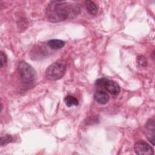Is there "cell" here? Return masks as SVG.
I'll list each match as a JSON object with an SVG mask.
<instances>
[{
  "mask_svg": "<svg viewBox=\"0 0 155 155\" xmlns=\"http://www.w3.org/2000/svg\"><path fill=\"white\" fill-rule=\"evenodd\" d=\"M80 12L81 7L78 4L61 1H52L48 4L45 13L49 21L58 22L68 18H74Z\"/></svg>",
  "mask_w": 155,
  "mask_h": 155,
  "instance_id": "1",
  "label": "cell"
},
{
  "mask_svg": "<svg viewBox=\"0 0 155 155\" xmlns=\"http://www.w3.org/2000/svg\"><path fill=\"white\" fill-rule=\"evenodd\" d=\"M67 63L64 60H59L53 63L45 70V77L50 81L61 79L65 73Z\"/></svg>",
  "mask_w": 155,
  "mask_h": 155,
  "instance_id": "2",
  "label": "cell"
},
{
  "mask_svg": "<svg viewBox=\"0 0 155 155\" xmlns=\"http://www.w3.org/2000/svg\"><path fill=\"white\" fill-rule=\"evenodd\" d=\"M18 70L21 79L24 84L31 85L35 82L37 78L36 72L27 62L25 61L19 62Z\"/></svg>",
  "mask_w": 155,
  "mask_h": 155,
  "instance_id": "3",
  "label": "cell"
},
{
  "mask_svg": "<svg viewBox=\"0 0 155 155\" xmlns=\"http://www.w3.org/2000/svg\"><path fill=\"white\" fill-rule=\"evenodd\" d=\"M134 150L137 154L139 155H153L154 151L152 147L146 142L139 140L136 142Z\"/></svg>",
  "mask_w": 155,
  "mask_h": 155,
  "instance_id": "4",
  "label": "cell"
},
{
  "mask_svg": "<svg viewBox=\"0 0 155 155\" xmlns=\"http://www.w3.org/2000/svg\"><path fill=\"white\" fill-rule=\"evenodd\" d=\"M145 134L148 139V140L151 143V144L154 146V120L153 119H149L145 127Z\"/></svg>",
  "mask_w": 155,
  "mask_h": 155,
  "instance_id": "5",
  "label": "cell"
},
{
  "mask_svg": "<svg viewBox=\"0 0 155 155\" xmlns=\"http://www.w3.org/2000/svg\"><path fill=\"white\" fill-rule=\"evenodd\" d=\"M103 87L105 89L113 95H117L120 91L119 85L115 81L107 79L105 82Z\"/></svg>",
  "mask_w": 155,
  "mask_h": 155,
  "instance_id": "6",
  "label": "cell"
},
{
  "mask_svg": "<svg viewBox=\"0 0 155 155\" xmlns=\"http://www.w3.org/2000/svg\"><path fill=\"white\" fill-rule=\"evenodd\" d=\"M94 100L100 104H106L110 99L109 95L105 91L102 90H97L94 94Z\"/></svg>",
  "mask_w": 155,
  "mask_h": 155,
  "instance_id": "7",
  "label": "cell"
},
{
  "mask_svg": "<svg viewBox=\"0 0 155 155\" xmlns=\"http://www.w3.org/2000/svg\"><path fill=\"white\" fill-rule=\"evenodd\" d=\"M47 44L53 50H59L65 45V42L60 39H51L48 41Z\"/></svg>",
  "mask_w": 155,
  "mask_h": 155,
  "instance_id": "8",
  "label": "cell"
},
{
  "mask_svg": "<svg viewBox=\"0 0 155 155\" xmlns=\"http://www.w3.org/2000/svg\"><path fill=\"white\" fill-rule=\"evenodd\" d=\"M88 12L92 15H96L98 12V8L96 4L91 1H86L85 2Z\"/></svg>",
  "mask_w": 155,
  "mask_h": 155,
  "instance_id": "9",
  "label": "cell"
},
{
  "mask_svg": "<svg viewBox=\"0 0 155 155\" xmlns=\"http://www.w3.org/2000/svg\"><path fill=\"white\" fill-rule=\"evenodd\" d=\"M64 102L68 107H71V106H76L78 105V100L74 96L71 95H68L64 99Z\"/></svg>",
  "mask_w": 155,
  "mask_h": 155,
  "instance_id": "10",
  "label": "cell"
},
{
  "mask_svg": "<svg viewBox=\"0 0 155 155\" xmlns=\"http://www.w3.org/2000/svg\"><path fill=\"white\" fill-rule=\"evenodd\" d=\"M13 140V137L11 135L6 134L4 136H1V145L4 146L7 143L11 142Z\"/></svg>",
  "mask_w": 155,
  "mask_h": 155,
  "instance_id": "11",
  "label": "cell"
},
{
  "mask_svg": "<svg viewBox=\"0 0 155 155\" xmlns=\"http://www.w3.org/2000/svg\"><path fill=\"white\" fill-rule=\"evenodd\" d=\"M7 57L5 53L3 51L0 52V66L1 67H3L7 63Z\"/></svg>",
  "mask_w": 155,
  "mask_h": 155,
  "instance_id": "12",
  "label": "cell"
},
{
  "mask_svg": "<svg viewBox=\"0 0 155 155\" xmlns=\"http://www.w3.org/2000/svg\"><path fill=\"white\" fill-rule=\"evenodd\" d=\"M137 62L138 64L142 67H146L147 65V61L146 58L143 56H139L137 58Z\"/></svg>",
  "mask_w": 155,
  "mask_h": 155,
  "instance_id": "13",
  "label": "cell"
}]
</instances>
